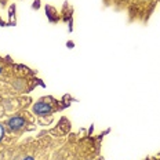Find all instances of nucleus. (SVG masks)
Wrapping results in <instances>:
<instances>
[{
	"mask_svg": "<svg viewBox=\"0 0 160 160\" xmlns=\"http://www.w3.org/2000/svg\"><path fill=\"white\" fill-rule=\"evenodd\" d=\"M32 111L38 116H47L52 112V106L50 104H47V102L40 101V102H36V104L32 106Z\"/></svg>",
	"mask_w": 160,
	"mask_h": 160,
	"instance_id": "obj_1",
	"label": "nucleus"
},
{
	"mask_svg": "<svg viewBox=\"0 0 160 160\" xmlns=\"http://www.w3.org/2000/svg\"><path fill=\"white\" fill-rule=\"evenodd\" d=\"M7 126L12 131H18V130H21L25 126V119L22 116H12V118L8 119Z\"/></svg>",
	"mask_w": 160,
	"mask_h": 160,
	"instance_id": "obj_2",
	"label": "nucleus"
},
{
	"mask_svg": "<svg viewBox=\"0 0 160 160\" xmlns=\"http://www.w3.org/2000/svg\"><path fill=\"white\" fill-rule=\"evenodd\" d=\"M4 135H6V128H4V126L0 123V141L4 138Z\"/></svg>",
	"mask_w": 160,
	"mask_h": 160,
	"instance_id": "obj_3",
	"label": "nucleus"
},
{
	"mask_svg": "<svg viewBox=\"0 0 160 160\" xmlns=\"http://www.w3.org/2000/svg\"><path fill=\"white\" fill-rule=\"evenodd\" d=\"M22 160H35V159H33V158H32V156H26V158H24V159H22Z\"/></svg>",
	"mask_w": 160,
	"mask_h": 160,
	"instance_id": "obj_4",
	"label": "nucleus"
},
{
	"mask_svg": "<svg viewBox=\"0 0 160 160\" xmlns=\"http://www.w3.org/2000/svg\"><path fill=\"white\" fill-rule=\"evenodd\" d=\"M3 72V68H2V65H0V73H2Z\"/></svg>",
	"mask_w": 160,
	"mask_h": 160,
	"instance_id": "obj_5",
	"label": "nucleus"
}]
</instances>
